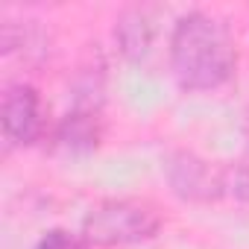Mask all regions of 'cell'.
Wrapping results in <instances>:
<instances>
[{
	"label": "cell",
	"mask_w": 249,
	"mask_h": 249,
	"mask_svg": "<svg viewBox=\"0 0 249 249\" xmlns=\"http://www.w3.org/2000/svg\"><path fill=\"white\" fill-rule=\"evenodd\" d=\"M170 71L185 91H214L234 76L237 47L229 24L208 12H188L170 33Z\"/></svg>",
	"instance_id": "obj_1"
},
{
	"label": "cell",
	"mask_w": 249,
	"mask_h": 249,
	"mask_svg": "<svg viewBox=\"0 0 249 249\" xmlns=\"http://www.w3.org/2000/svg\"><path fill=\"white\" fill-rule=\"evenodd\" d=\"M161 229V214L153 202L135 196H114L97 202L82 220V237L97 249L144 243Z\"/></svg>",
	"instance_id": "obj_2"
},
{
	"label": "cell",
	"mask_w": 249,
	"mask_h": 249,
	"mask_svg": "<svg viewBox=\"0 0 249 249\" xmlns=\"http://www.w3.org/2000/svg\"><path fill=\"white\" fill-rule=\"evenodd\" d=\"M0 123H3V138L9 147H33L44 138L47 117L41 94L30 82H12L3 91L0 106Z\"/></svg>",
	"instance_id": "obj_3"
},
{
	"label": "cell",
	"mask_w": 249,
	"mask_h": 249,
	"mask_svg": "<svg viewBox=\"0 0 249 249\" xmlns=\"http://www.w3.org/2000/svg\"><path fill=\"white\" fill-rule=\"evenodd\" d=\"M167 185L170 191L185 199V202H211L220 199L229 191V179L226 173H220L211 161L199 159L196 153L179 150L167 159Z\"/></svg>",
	"instance_id": "obj_4"
},
{
	"label": "cell",
	"mask_w": 249,
	"mask_h": 249,
	"mask_svg": "<svg viewBox=\"0 0 249 249\" xmlns=\"http://www.w3.org/2000/svg\"><path fill=\"white\" fill-rule=\"evenodd\" d=\"M56 144L71 153H88L100 144V106L79 100L56 129Z\"/></svg>",
	"instance_id": "obj_5"
},
{
	"label": "cell",
	"mask_w": 249,
	"mask_h": 249,
	"mask_svg": "<svg viewBox=\"0 0 249 249\" xmlns=\"http://www.w3.org/2000/svg\"><path fill=\"white\" fill-rule=\"evenodd\" d=\"M114 38L120 53L126 56L129 62H141L156 41V18L147 6H132L117 18L114 27Z\"/></svg>",
	"instance_id": "obj_6"
},
{
	"label": "cell",
	"mask_w": 249,
	"mask_h": 249,
	"mask_svg": "<svg viewBox=\"0 0 249 249\" xmlns=\"http://www.w3.org/2000/svg\"><path fill=\"white\" fill-rule=\"evenodd\" d=\"M36 249H94L82 234H73L68 229H50L38 243Z\"/></svg>",
	"instance_id": "obj_7"
},
{
	"label": "cell",
	"mask_w": 249,
	"mask_h": 249,
	"mask_svg": "<svg viewBox=\"0 0 249 249\" xmlns=\"http://www.w3.org/2000/svg\"><path fill=\"white\" fill-rule=\"evenodd\" d=\"M229 188H231L240 199H249V167L237 170V173H234V179L229 182Z\"/></svg>",
	"instance_id": "obj_8"
}]
</instances>
